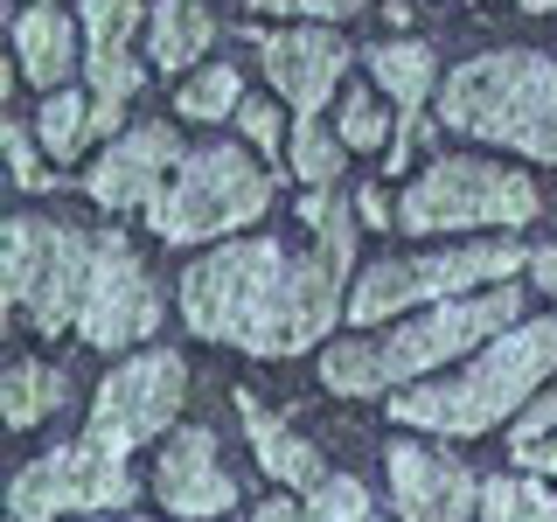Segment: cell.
Returning <instances> with one entry per match:
<instances>
[{"mask_svg": "<svg viewBox=\"0 0 557 522\" xmlns=\"http://www.w3.org/2000/svg\"><path fill=\"white\" fill-rule=\"evenodd\" d=\"M348 265L356 258H335L321 244L307 258L278 251L265 237L223 244L182 272V321L202 341H231L244 356H300L327 341L335 313H348Z\"/></svg>", "mask_w": 557, "mask_h": 522, "instance_id": "6da1fadb", "label": "cell"}, {"mask_svg": "<svg viewBox=\"0 0 557 522\" xmlns=\"http://www.w3.org/2000/svg\"><path fill=\"white\" fill-rule=\"evenodd\" d=\"M550 376H557V307L536 313V321H516L509 335L467 356L453 376L391 390V418L411 432H440V439H481L502 418H516Z\"/></svg>", "mask_w": 557, "mask_h": 522, "instance_id": "7a4b0ae2", "label": "cell"}, {"mask_svg": "<svg viewBox=\"0 0 557 522\" xmlns=\"http://www.w3.org/2000/svg\"><path fill=\"white\" fill-rule=\"evenodd\" d=\"M516 321H522V286L509 278V286L425 307L418 321L391 327L383 341H335L321 356V383L335 397H391V390H405V383L440 376L453 356H481V348L502 341Z\"/></svg>", "mask_w": 557, "mask_h": 522, "instance_id": "3957f363", "label": "cell"}, {"mask_svg": "<svg viewBox=\"0 0 557 522\" xmlns=\"http://www.w3.org/2000/svg\"><path fill=\"white\" fill-rule=\"evenodd\" d=\"M440 126L557 167V63L536 57V49L467 57L440 84Z\"/></svg>", "mask_w": 557, "mask_h": 522, "instance_id": "277c9868", "label": "cell"}, {"mask_svg": "<svg viewBox=\"0 0 557 522\" xmlns=\"http://www.w3.org/2000/svg\"><path fill=\"white\" fill-rule=\"evenodd\" d=\"M91 265H98V237H84L63 216H14L0 231V286H8V307L49 341L84 321Z\"/></svg>", "mask_w": 557, "mask_h": 522, "instance_id": "5b68a950", "label": "cell"}, {"mask_svg": "<svg viewBox=\"0 0 557 522\" xmlns=\"http://www.w3.org/2000/svg\"><path fill=\"white\" fill-rule=\"evenodd\" d=\"M272 202V174L244 147H196L168 174V188L147 202V231L161 244H209L223 231L258 223Z\"/></svg>", "mask_w": 557, "mask_h": 522, "instance_id": "8992f818", "label": "cell"}, {"mask_svg": "<svg viewBox=\"0 0 557 522\" xmlns=\"http://www.w3.org/2000/svg\"><path fill=\"white\" fill-rule=\"evenodd\" d=\"M530 244H446V251H418V258H383L356 278L348 293V321L376 327L405 307H440V300H467V293L509 286V278L530 265Z\"/></svg>", "mask_w": 557, "mask_h": 522, "instance_id": "52a82bcc", "label": "cell"}, {"mask_svg": "<svg viewBox=\"0 0 557 522\" xmlns=\"http://www.w3.org/2000/svg\"><path fill=\"white\" fill-rule=\"evenodd\" d=\"M536 209H544V196H536L530 174L474 161V153H440V161L405 188L397 223H405L411 237H440V231H522V223H536Z\"/></svg>", "mask_w": 557, "mask_h": 522, "instance_id": "ba28073f", "label": "cell"}, {"mask_svg": "<svg viewBox=\"0 0 557 522\" xmlns=\"http://www.w3.org/2000/svg\"><path fill=\"white\" fill-rule=\"evenodd\" d=\"M139 481L126 474L119 452H104L91 439L77 446H49L42 460H28L8 487V515L14 522H57V515H133Z\"/></svg>", "mask_w": 557, "mask_h": 522, "instance_id": "9c48e42d", "label": "cell"}, {"mask_svg": "<svg viewBox=\"0 0 557 522\" xmlns=\"http://www.w3.org/2000/svg\"><path fill=\"white\" fill-rule=\"evenodd\" d=\"M182 397H188V362L174 356V348H147V356H126L112 376L98 383L84 439L126 460L133 446H153V439H161V432L174 425Z\"/></svg>", "mask_w": 557, "mask_h": 522, "instance_id": "30bf717a", "label": "cell"}, {"mask_svg": "<svg viewBox=\"0 0 557 522\" xmlns=\"http://www.w3.org/2000/svg\"><path fill=\"white\" fill-rule=\"evenodd\" d=\"M153 327H161V286L147 278L139 265V251L119 231H98V265H91V293H84V321L77 335L104 348V356H119V348L147 341Z\"/></svg>", "mask_w": 557, "mask_h": 522, "instance_id": "8fae6325", "label": "cell"}, {"mask_svg": "<svg viewBox=\"0 0 557 522\" xmlns=\"http://www.w3.org/2000/svg\"><path fill=\"white\" fill-rule=\"evenodd\" d=\"M258 57H265V77L272 91L293 104L300 119H321V104L335 98V84L348 77L356 49L342 42V28L327 22H300V28H278V35H258Z\"/></svg>", "mask_w": 557, "mask_h": 522, "instance_id": "7c38bea8", "label": "cell"}, {"mask_svg": "<svg viewBox=\"0 0 557 522\" xmlns=\"http://www.w3.org/2000/svg\"><path fill=\"white\" fill-rule=\"evenodd\" d=\"M383 467H391V509H397V522H474L481 481H474V467H460L453 452L397 439L391 452H383Z\"/></svg>", "mask_w": 557, "mask_h": 522, "instance_id": "4fadbf2b", "label": "cell"}, {"mask_svg": "<svg viewBox=\"0 0 557 522\" xmlns=\"http://www.w3.org/2000/svg\"><path fill=\"white\" fill-rule=\"evenodd\" d=\"M168 167H182V133H174L168 119H147V126L119 133L112 147L98 153V167L84 174V196L98 209H139V216H147V202L168 188Z\"/></svg>", "mask_w": 557, "mask_h": 522, "instance_id": "5bb4252c", "label": "cell"}, {"mask_svg": "<svg viewBox=\"0 0 557 522\" xmlns=\"http://www.w3.org/2000/svg\"><path fill=\"white\" fill-rule=\"evenodd\" d=\"M370 77L383 84V98L397 104V139H391V174L411 167V153L432 139L425 126V98H440V57H432V42H418V35H391V42L370 49Z\"/></svg>", "mask_w": 557, "mask_h": 522, "instance_id": "9a60e30c", "label": "cell"}, {"mask_svg": "<svg viewBox=\"0 0 557 522\" xmlns=\"http://www.w3.org/2000/svg\"><path fill=\"white\" fill-rule=\"evenodd\" d=\"M153 495H161V509L182 515V522H209V515L237 509V481L223 474L216 432H202V425L174 432L161 446V467H153Z\"/></svg>", "mask_w": 557, "mask_h": 522, "instance_id": "2e32d148", "label": "cell"}, {"mask_svg": "<svg viewBox=\"0 0 557 522\" xmlns=\"http://www.w3.org/2000/svg\"><path fill=\"white\" fill-rule=\"evenodd\" d=\"M147 0H77V22H84V70H91V98L126 112V98L147 84V70L133 57V28L147 22Z\"/></svg>", "mask_w": 557, "mask_h": 522, "instance_id": "e0dca14e", "label": "cell"}, {"mask_svg": "<svg viewBox=\"0 0 557 522\" xmlns=\"http://www.w3.org/2000/svg\"><path fill=\"white\" fill-rule=\"evenodd\" d=\"M237 411H244V439H251L258 467H265L278 487H300V495H313V487L327 481V460H321V452H313L278 411H265L251 390H237Z\"/></svg>", "mask_w": 557, "mask_h": 522, "instance_id": "ac0fdd59", "label": "cell"}, {"mask_svg": "<svg viewBox=\"0 0 557 522\" xmlns=\"http://www.w3.org/2000/svg\"><path fill=\"white\" fill-rule=\"evenodd\" d=\"M77 49H84V22H70L63 8H28L14 22V57H22V77L49 91H70V70H77Z\"/></svg>", "mask_w": 557, "mask_h": 522, "instance_id": "d6986e66", "label": "cell"}, {"mask_svg": "<svg viewBox=\"0 0 557 522\" xmlns=\"http://www.w3.org/2000/svg\"><path fill=\"white\" fill-rule=\"evenodd\" d=\"M216 42V14L202 8V0H153L147 14V63L153 70H196L202 49Z\"/></svg>", "mask_w": 557, "mask_h": 522, "instance_id": "ffe728a7", "label": "cell"}, {"mask_svg": "<svg viewBox=\"0 0 557 522\" xmlns=\"http://www.w3.org/2000/svg\"><path fill=\"white\" fill-rule=\"evenodd\" d=\"M63 397H70L63 370H49V362H35V356H22L0 376V411H8L14 432H28V425H42L49 411H63Z\"/></svg>", "mask_w": 557, "mask_h": 522, "instance_id": "44dd1931", "label": "cell"}, {"mask_svg": "<svg viewBox=\"0 0 557 522\" xmlns=\"http://www.w3.org/2000/svg\"><path fill=\"white\" fill-rule=\"evenodd\" d=\"M481 522H557V495L544 487V474H487Z\"/></svg>", "mask_w": 557, "mask_h": 522, "instance_id": "7402d4cb", "label": "cell"}, {"mask_svg": "<svg viewBox=\"0 0 557 522\" xmlns=\"http://www.w3.org/2000/svg\"><path fill=\"white\" fill-rule=\"evenodd\" d=\"M237 104H244V77L231 63H202L196 77L174 91V112L188 119V126H216V119H237Z\"/></svg>", "mask_w": 557, "mask_h": 522, "instance_id": "603a6c76", "label": "cell"}, {"mask_svg": "<svg viewBox=\"0 0 557 522\" xmlns=\"http://www.w3.org/2000/svg\"><path fill=\"white\" fill-rule=\"evenodd\" d=\"M342 161H348L342 133L321 126V119H300V126L286 133V167L300 174L307 188H335V182H342Z\"/></svg>", "mask_w": 557, "mask_h": 522, "instance_id": "cb8c5ba5", "label": "cell"}, {"mask_svg": "<svg viewBox=\"0 0 557 522\" xmlns=\"http://www.w3.org/2000/svg\"><path fill=\"white\" fill-rule=\"evenodd\" d=\"M35 139H42L49 161H77V153L91 147V98L49 91V98H42V119H35Z\"/></svg>", "mask_w": 557, "mask_h": 522, "instance_id": "d4e9b609", "label": "cell"}, {"mask_svg": "<svg viewBox=\"0 0 557 522\" xmlns=\"http://www.w3.org/2000/svg\"><path fill=\"white\" fill-rule=\"evenodd\" d=\"M509 460L522 467V474H557V390L544 397V405H530V411L516 418Z\"/></svg>", "mask_w": 557, "mask_h": 522, "instance_id": "484cf974", "label": "cell"}, {"mask_svg": "<svg viewBox=\"0 0 557 522\" xmlns=\"http://www.w3.org/2000/svg\"><path fill=\"white\" fill-rule=\"evenodd\" d=\"M335 133H342V147H348V153H362V147H391V133H397V126H391V112H383V104L356 84V91L342 98Z\"/></svg>", "mask_w": 557, "mask_h": 522, "instance_id": "4316f807", "label": "cell"}, {"mask_svg": "<svg viewBox=\"0 0 557 522\" xmlns=\"http://www.w3.org/2000/svg\"><path fill=\"white\" fill-rule=\"evenodd\" d=\"M307 509L321 515V522H370V487L348 481V474H327V481L307 495Z\"/></svg>", "mask_w": 557, "mask_h": 522, "instance_id": "83f0119b", "label": "cell"}, {"mask_svg": "<svg viewBox=\"0 0 557 522\" xmlns=\"http://www.w3.org/2000/svg\"><path fill=\"white\" fill-rule=\"evenodd\" d=\"M0 147H8L14 188H49V167H42V153H35V126H22V119H8V126H0Z\"/></svg>", "mask_w": 557, "mask_h": 522, "instance_id": "f1b7e54d", "label": "cell"}, {"mask_svg": "<svg viewBox=\"0 0 557 522\" xmlns=\"http://www.w3.org/2000/svg\"><path fill=\"white\" fill-rule=\"evenodd\" d=\"M237 133L251 139L265 161H278V104H272V98H244V104H237Z\"/></svg>", "mask_w": 557, "mask_h": 522, "instance_id": "f546056e", "label": "cell"}, {"mask_svg": "<svg viewBox=\"0 0 557 522\" xmlns=\"http://www.w3.org/2000/svg\"><path fill=\"white\" fill-rule=\"evenodd\" d=\"M258 14H307V22H348L362 14V0H251Z\"/></svg>", "mask_w": 557, "mask_h": 522, "instance_id": "4dcf8cb0", "label": "cell"}, {"mask_svg": "<svg viewBox=\"0 0 557 522\" xmlns=\"http://www.w3.org/2000/svg\"><path fill=\"white\" fill-rule=\"evenodd\" d=\"M356 216H362V223H376V231H391V196H383V182L356 188Z\"/></svg>", "mask_w": 557, "mask_h": 522, "instance_id": "1f68e13d", "label": "cell"}, {"mask_svg": "<svg viewBox=\"0 0 557 522\" xmlns=\"http://www.w3.org/2000/svg\"><path fill=\"white\" fill-rule=\"evenodd\" d=\"M251 522H321V515L300 509V501H265V509H251Z\"/></svg>", "mask_w": 557, "mask_h": 522, "instance_id": "d6a6232c", "label": "cell"}, {"mask_svg": "<svg viewBox=\"0 0 557 522\" xmlns=\"http://www.w3.org/2000/svg\"><path fill=\"white\" fill-rule=\"evenodd\" d=\"M530 272H536V286H544L550 300H557V244H544V251L530 258Z\"/></svg>", "mask_w": 557, "mask_h": 522, "instance_id": "836d02e7", "label": "cell"}, {"mask_svg": "<svg viewBox=\"0 0 557 522\" xmlns=\"http://www.w3.org/2000/svg\"><path fill=\"white\" fill-rule=\"evenodd\" d=\"M522 8H530V14H550V8H557V0H522Z\"/></svg>", "mask_w": 557, "mask_h": 522, "instance_id": "e575fe53", "label": "cell"}, {"mask_svg": "<svg viewBox=\"0 0 557 522\" xmlns=\"http://www.w3.org/2000/svg\"><path fill=\"white\" fill-rule=\"evenodd\" d=\"M35 8H63V0H35Z\"/></svg>", "mask_w": 557, "mask_h": 522, "instance_id": "d590c367", "label": "cell"}, {"mask_svg": "<svg viewBox=\"0 0 557 522\" xmlns=\"http://www.w3.org/2000/svg\"><path fill=\"white\" fill-rule=\"evenodd\" d=\"M133 522H139V515H133Z\"/></svg>", "mask_w": 557, "mask_h": 522, "instance_id": "8d00e7d4", "label": "cell"}, {"mask_svg": "<svg viewBox=\"0 0 557 522\" xmlns=\"http://www.w3.org/2000/svg\"><path fill=\"white\" fill-rule=\"evenodd\" d=\"M370 522H376V515H370Z\"/></svg>", "mask_w": 557, "mask_h": 522, "instance_id": "74e56055", "label": "cell"}]
</instances>
